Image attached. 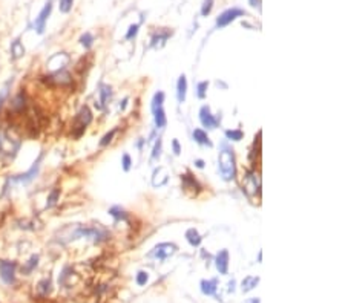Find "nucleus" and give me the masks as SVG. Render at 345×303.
I'll use <instances>...</instances> for the list:
<instances>
[{"label":"nucleus","instance_id":"obj_23","mask_svg":"<svg viewBox=\"0 0 345 303\" xmlns=\"http://www.w3.org/2000/svg\"><path fill=\"white\" fill-rule=\"evenodd\" d=\"M80 43H82L86 49H91V46L94 44V37H92V34H89V32L83 34V36L80 37Z\"/></svg>","mask_w":345,"mask_h":303},{"label":"nucleus","instance_id":"obj_14","mask_svg":"<svg viewBox=\"0 0 345 303\" xmlns=\"http://www.w3.org/2000/svg\"><path fill=\"white\" fill-rule=\"evenodd\" d=\"M186 238H187V240H189V244H190L192 246H198V245L201 244V240H203V238L200 236V233L196 232L195 228L187 230V232H186Z\"/></svg>","mask_w":345,"mask_h":303},{"label":"nucleus","instance_id":"obj_38","mask_svg":"<svg viewBox=\"0 0 345 303\" xmlns=\"http://www.w3.org/2000/svg\"><path fill=\"white\" fill-rule=\"evenodd\" d=\"M195 166L198 167V168H203V167H204V161H203V160H196V161H195Z\"/></svg>","mask_w":345,"mask_h":303},{"label":"nucleus","instance_id":"obj_13","mask_svg":"<svg viewBox=\"0 0 345 303\" xmlns=\"http://www.w3.org/2000/svg\"><path fill=\"white\" fill-rule=\"evenodd\" d=\"M193 140H195L196 142H198V144L212 147V142H210L207 134H206L204 130H201V129H195V130H193Z\"/></svg>","mask_w":345,"mask_h":303},{"label":"nucleus","instance_id":"obj_25","mask_svg":"<svg viewBox=\"0 0 345 303\" xmlns=\"http://www.w3.org/2000/svg\"><path fill=\"white\" fill-rule=\"evenodd\" d=\"M72 4H74V0H60V11L63 14H68L71 10H72Z\"/></svg>","mask_w":345,"mask_h":303},{"label":"nucleus","instance_id":"obj_12","mask_svg":"<svg viewBox=\"0 0 345 303\" xmlns=\"http://www.w3.org/2000/svg\"><path fill=\"white\" fill-rule=\"evenodd\" d=\"M77 121H80V128H83V129L92 121V114H91L89 108H86V106L82 108V110L77 115Z\"/></svg>","mask_w":345,"mask_h":303},{"label":"nucleus","instance_id":"obj_20","mask_svg":"<svg viewBox=\"0 0 345 303\" xmlns=\"http://www.w3.org/2000/svg\"><path fill=\"white\" fill-rule=\"evenodd\" d=\"M11 52H13V57H14V58H19V57H22V56L25 54V48L22 46L20 40L13 42V44H11Z\"/></svg>","mask_w":345,"mask_h":303},{"label":"nucleus","instance_id":"obj_36","mask_svg":"<svg viewBox=\"0 0 345 303\" xmlns=\"http://www.w3.org/2000/svg\"><path fill=\"white\" fill-rule=\"evenodd\" d=\"M37 260H39V258L37 256H33L31 258V260H30V264H28V266L27 268H25V272H30L36 265H37Z\"/></svg>","mask_w":345,"mask_h":303},{"label":"nucleus","instance_id":"obj_29","mask_svg":"<svg viewBox=\"0 0 345 303\" xmlns=\"http://www.w3.org/2000/svg\"><path fill=\"white\" fill-rule=\"evenodd\" d=\"M115 134H117V129H114V130H111L109 134H106V135L103 136V140L100 141V146H102V147L108 146V144L112 141V138H114V135H115Z\"/></svg>","mask_w":345,"mask_h":303},{"label":"nucleus","instance_id":"obj_9","mask_svg":"<svg viewBox=\"0 0 345 303\" xmlns=\"http://www.w3.org/2000/svg\"><path fill=\"white\" fill-rule=\"evenodd\" d=\"M40 161H42V155L37 158V161L34 162V166L27 172V173H23V174H20V176H17L16 178V181L17 182H23V184H28V182H31L34 178H36V174L39 173V168H40Z\"/></svg>","mask_w":345,"mask_h":303},{"label":"nucleus","instance_id":"obj_35","mask_svg":"<svg viewBox=\"0 0 345 303\" xmlns=\"http://www.w3.org/2000/svg\"><path fill=\"white\" fill-rule=\"evenodd\" d=\"M131 156L129 155H123V168H125V172H128L131 168Z\"/></svg>","mask_w":345,"mask_h":303},{"label":"nucleus","instance_id":"obj_34","mask_svg":"<svg viewBox=\"0 0 345 303\" xmlns=\"http://www.w3.org/2000/svg\"><path fill=\"white\" fill-rule=\"evenodd\" d=\"M160 155H161V140H158V141H157V144H155L154 154H152V160H158V158H160Z\"/></svg>","mask_w":345,"mask_h":303},{"label":"nucleus","instance_id":"obj_39","mask_svg":"<svg viewBox=\"0 0 345 303\" xmlns=\"http://www.w3.org/2000/svg\"><path fill=\"white\" fill-rule=\"evenodd\" d=\"M249 2H250L252 6H255V8L258 6V8H259V0H249Z\"/></svg>","mask_w":345,"mask_h":303},{"label":"nucleus","instance_id":"obj_40","mask_svg":"<svg viewBox=\"0 0 345 303\" xmlns=\"http://www.w3.org/2000/svg\"><path fill=\"white\" fill-rule=\"evenodd\" d=\"M250 303H259V300L256 298V300H253V302H250Z\"/></svg>","mask_w":345,"mask_h":303},{"label":"nucleus","instance_id":"obj_10","mask_svg":"<svg viewBox=\"0 0 345 303\" xmlns=\"http://www.w3.org/2000/svg\"><path fill=\"white\" fill-rule=\"evenodd\" d=\"M215 265L219 274H227V270H229V251L227 250H223L218 252L216 259H215Z\"/></svg>","mask_w":345,"mask_h":303},{"label":"nucleus","instance_id":"obj_8","mask_svg":"<svg viewBox=\"0 0 345 303\" xmlns=\"http://www.w3.org/2000/svg\"><path fill=\"white\" fill-rule=\"evenodd\" d=\"M242 186H244L245 193H247L249 196H253V194H256L259 192V180L256 178L255 173H247Z\"/></svg>","mask_w":345,"mask_h":303},{"label":"nucleus","instance_id":"obj_17","mask_svg":"<svg viewBox=\"0 0 345 303\" xmlns=\"http://www.w3.org/2000/svg\"><path fill=\"white\" fill-rule=\"evenodd\" d=\"M170 34H172V32H169V31H166V32H158V34L154 36V38H152V46H154V48H161V46L166 43V40L169 38Z\"/></svg>","mask_w":345,"mask_h":303},{"label":"nucleus","instance_id":"obj_15","mask_svg":"<svg viewBox=\"0 0 345 303\" xmlns=\"http://www.w3.org/2000/svg\"><path fill=\"white\" fill-rule=\"evenodd\" d=\"M201 291L206 296H213L216 292V280L215 279H212V280H203L201 282Z\"/></svg>","mask_w":345,"mask_h":303},{"label":"nucleus","instance_id":"obj_5","mask_svg":"<svg viewBox=\"0 0 345 303\" xmlns=\"http://www.w3.org/2000/svg\"><path fill=\"white\" fill-rule=\"evenodd\" d=\"M0 277L5 284H13L16 279V264L8 260H0Z\"/></svg>","mask_w":345,"mask_h":303},{"label":"nucleus","instance_id":"obj_2","mask_svg":"<svg viewBox=\"0 0 345 303\" xmlns=\"http://www.w3.org/2000/svg\"><path fill=\"white\" fill-rule=\"evenodd\" d=\"M245 16V11L241 8H229L224 12H221L216 18V28H224L229 23H232L235 18Z\"/></svg>","mask_w":345,"mask_h":303},{"label":"nucleus","instance_id":"obj_28","mask_svg":"<svg viewBox=\"0 0 345 303\" xmlns=\"http://www.w3.org/2000/svg\"><path fill=\"white\" fill-rule=\"evenodd\" d=\"M100 95H102V103L105 104L106 101L111 98V88L109 86H102V90H100Z\"/></svg>","mask_w":345,"mask_h":303},{"label":"nucleus","instance_id":"obj_32","mask_svg":"<svg viewBox=\"0 0 345 303\" xmlns=\"http://www.w3.org/2000/svg\"><path fill=\"white\" fill-rule=\"evenodd\" d=\"M138 28H140V24H131V26H129V31H128V34H126V38L131 40L132 37H135L137 32H138Z\"/></svg>","mask_w":345,"mask_h":303},{"label":"nucleus","instance_id":"obj_19","mask_svg":"<svg viewBox=\"0 0 345 303\" xmlns=\"http://www.w3.org/2000/svg\"><path fill=\"white\" fill-rule=\"evenodd\" d=\"M181 181H183V184H184V188H193L195 190V187L200 190V186H198V182L195 181V178H192V174H183L181 176Z\"/></svg>","mask_w":345,"mask_h":303},{"label":"nucleus","instance_id":"obj_26","mask_svg":"<svg viewBox=\"0 0 345 303\" xmlns=\"http://www.w3.org/2000/svg\"><path fill=\"white\" fill-rule=\"evenodd\" d=\"M212 8H213V0H204V4L201 6V16H204V17L209 16Z\"/></svg>","mask_w":345,"mask_h":303},{"label":"nucleus","instance_id":"obj_24","mask_svg":"<svg viewBox=\"0 0 345 303\" xmlns=\"http://www.w3.org/2000/svg\"><path fill=\"white\" fill-rule=\"evenodd\" d=\"M59 196H60V190H59V188L53 190V192H51V194H49V198H48V204H46V207L49 208V207L56 206V202H57Z\"/></svg>","mask_w":345,"mask_h":303},{"label":"nucleus","instance_id":"obj_37","mask_svg":"<svg viewBox=\"0 0 345 303\" xmlns=\"http://www.w3.org/2000/svg\"><path fill=\"white\" fill-rule=\"evenodd\" d=\"M172 146H174V154H175V155H180V154H181V147H180L178 140H174V141H172Z\"/></svg>","mask_w":345,"mask_h":303},{"label":"nucleus","instance_id":"obj_21","mask_svg":"<svg viewBox=\"0 0 345 303\" xmlns=\"http://www.w3.org/2000/svg\"><path fill=\"white\" fill-rule=\"evenodd\" d=\"M163 101H164V94L163 92H157L154 95V100H152V112L158 108H163Z\"/></svg>","mask_w":345,"mask_h":303},{"label":"nucleus","instance_id":"obj_16","mask_svg":"<svg viewBox=\"0 0 345 303\" xmlns=\"http://www.w3.org/2000/svg\"><path fill=\"white\" fill-rule=\"evenodd\" d=\"M154 118H155V124L158 129H163L164 126L167 124V120H166V115H164V110L163 108H158L154 110Z\"/></svg>","mask_w":345,"mask_h":303},{"label":"nucleus","instance_id":"obj_30","mask_svg":"<svg viewBox=\"0 0 345 303\" xmlns=\"http://www.w3.org/2000/svg\"><path fill=\"white\" fill-rule=\"evenodd\" d=\"M147 279H149V276H147V272L140 271V272H138V276H137V284H138L140 286H143V285H146Z\"/></svg>","mask_w":345,"mask_h":303},{"label":"nucleus","instance_id":"obj_22","mask_svg":"<svg viewBox=\"0 0 345 303\" xmlns=\"http://www.w3.org/2000/svg\"><path fill=\"white\" fill-rule=\"evenodd\" d=\"M226 136H227V140H230V141H241L242 140V136H244V134H242V130H226Z\"/></svg>","mask_w":345,"mask_h":303},{"label":"nucleus","instance_id":"obj_18","mask_svg":"<svg viewBox=\"0 0 345 303\" xmlns=\"http://www.w3.org/2000/svg\"><path fill=\"white\" fill-rule=\"evenodd\" d=\"M258 282H259L258 277H245V279L242 280V291L249 292L250 290H253L258 285Z\"/></svg>","mask_w":345,"mask_h":303},{"label":"nucleus","instance_id":"obj_33","mask_svg":"<svg viewBox=\"0 0 345 303\" xmlns=\"http://www.w3.org/2000/svg\"><path fill=\"white\" fill-rule=\"evenodd\" d=\"M207 86H209V83H207V82H203V83H200V84H198V92H196V94H198V96H200V98H204V96H206Z\"/></svg>","mask_w":345,"mask_h":303},{"label":"nucleus","instance_id":"obj_4","mask_svg":"<svg viewBox=\"0 0 345 303\" xmlns=\"http://www.w3.org/2000/svg\"><path fill=\"white\" fill-rule=\"evenodd\" d=\"M177 251V245L174 244H160L154 248V251L151 252V258H155V259H160V260H164L167 259L169 256H172L174 252Z\"/></svg>","mask_w":345,"mask_h":303},{"label":"nucleus","instance_id":"obj_31","mask_svg":"<svg viewBox=\"0 0 345 303\" xmlns=\"http://www.w3.org/2000/svg\"><path fill=\"white\" fill-rule=\"evenodd\" d=\"M13 106H14V109H22V108L25 106V96H23V94H19V95L16 96Z\"/></svg>","mask_w":345,"mask_h":303},{"label":"nucleus","instance_id":"obj_7","mask_svg":"<svg viewBox=\"0 0 345 303\" xmlns=\"http://www.w3.org/2000/svg\"><path fill=\"white\" fill-rule=\"evenodd\" d=\"M200 120H201V124L204 126V128H207V129H216L218 124H219V118L213 116L210 114V109L207 106L201 108V110H200Z\"/></svg>","mask_w":345,"mask_h":303},{"label":"nucleus","instance_id":"obj_3","mask_svg":"<svg viewBox=\"0 0 345 303\" xmlns=\"http://www.w3.org/2000/svg\"><path fill=\"white\" fill-rule=\"evenodd\" d=\"M51 11H53V0H48L46 5L43 6V10L40 11L39 17H37L36 22H34V28H36V31H37L39 34H43L46 20H48L49 16H51Z\"/></svg>","mask_w":345,"mask_h":303},{"label":"nucleus","instance_id":"obj_11","mask_svg":"<svg viewBox=\"0 0 345 303\" xmlns=\"http://www.w3.org/2000/svg\"><path fill=\"white\" fill-rule=\"evenodd\" d=\"M186 94H187V80H186V75H181L177 83V96L180 103H184Z\"/></svg>","mask_w":345,"mask_h":303},{"label":"nucleus","instance_id":"obj_1","mask_svg":"<svg viewBox=\"0 0 345 303\" xmlns=\"http://www.w3.org/2000/svg\"><path fill=\"white\" fill-rule=\"evenodd\" d=\"M219 172L224 181H232L236 174L233 150L226 144L221 146V152H219Z\"/></svg>","mask_w":345,"mask_h":303},{"label":"nucleus","instance_id":"obj_6","mask_svg":"<svg viewBox=\"0 0 345 303\" xmlns=\"http://www.w3.org/2000/svg\"><path fill=\"white\" fill-rule=\"evenodd\" d=\"M20 142L19 141H13L7 134H0V152L5 155H14L17 148H19Z\"/></svg>","mask_w":345,"mask_h":303},{"label":"nucleus","instance_id":"obj_27","mask_svg":"<svg viewBox=\"0 0 345 303\" xmlns=\"http://www.w3.org/2000/svg\"><path fill=\"white\" fill-rule=\"evenodd\" d=\"M109 213H111L115 219H123V220H126V219H128V218H126V214H125V212H123L121 208H118V207L111 208V210H109Z\"/></svg>","mask_w":345,"mask_h":303}]
</instances>
